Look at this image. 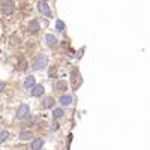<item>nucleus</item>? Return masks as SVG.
I'll use <instances>...</instances> for the list:
<instances>
[{
  "label": "nucleus",
  "mask_w": 150,
  "mask_h": 150,
  "mask_svg": "<svg viewBox=\"0 0 150 150\" xmlns=\"http://www.w3.org/2000/svg\"><path fill=\"white\" fill-rule=\"evenodd\" d=\"M47 63H48V57L44 56V54H39L33 62V69L35 71H41V69H44L47 66Z\"/></svg>",
  "instance_id": "obj_1"
},
{
  "label": "nucleus",
  "mask_w": 150,
  "mask_h": 150,
  "mask_svg": "<svg viewBox=\"0 0 150 150\" xmlns=\"http://www.w3.org/2000/svg\"><path fill=\"white\" fill-rule=\"evenodd\" d=\"M29 114H30V107L27 104H21L18 107V111H17V119L18 120H23V119L29 117Z\"/></svg>",
  "instance_id": "obj_2"
},
{
  "label": "nucleus",
  "mask_w": 150,
  "mask_h": 150,
  "mask_svg": "<svg viewBox=\"0 0 150 150\" xmlns=\"http://www.w3.org/2000/svg\"><path fill=\"white\" fill-rule=\"evenodd\" d=\"M38 9H39L45 17H51V9H50V6L47 5V2H42L41 0V2L38 3Z\"/></svg>",
  "instance_id": "obj_3"
},
{
  "label": "nucleus",
  "mask_w": 150,
  "mask_h": 150,
  "mask_svg": "<svg viewBox=\"0 0 150 150\" xmlns=\"http://www.w3.org/2000/svg\"><path fill=\"white\" fill-rule=\"evenodd\" d=\"M44 92H45V89H44V86H42V84H38V86H35L33 89H32V95H33L35 98L42 96V95H44Z\"/></svg>",
  "instance_id": "obj_4"
},
{
  "label": "nucleus",
  "mask_w": 150,
  "mask_h": 150,
  "mask_svg": "<svg viewBox=\"0 0 150 150\" xmlns=\"http://www.w3.org/2000/svg\"><path fill=\"white\" fill-rule=\"evenodd\" d=\"M35 86H36V78H35V77H32V75H30V77H27V78H26V81H24V87H26L27 90H29V89L32 90Z\"/></svg>",
  "instance_id": "obj_5"
},
{
  "label": "nucleus",
  "mask_w": 150,
  "mask_h": 150,
  "mask_svg": "<svg viewBox=\"0 0 150 150\" xmlns=\"http://www.w3.org/2000/svg\"><path fill=\"white\" fill-rule=\"evenodd\" d=\"M39 29H41V26H39V23H38L36 20H32L29 23V32L30 33H38V32H39Z\"/></svg>",
  "instance_id": "obj_6"
},
{
  "label": "nucleus",
  "mask_w": 150,
  "mask_h": 150,
  "mask_svg": "<svg viewBox=\"0 0 150 150\" xmlns=\"http://www.w3.org/2000/svg\"><path fill=\"white\" fill-rule=\"evenodd\" d=\"M2 12H3V14H6V15H11L12 12H14V3L9 2V3L3 5V6H2Z\"/></svg>",
  "instance_id": "obj_7"
},
{
  "label": "nucleus",
  "mask_w": 150,
  "mask_h": 150,
  "mask_svg": "<svg viewBox=\"0 0 150 150\" xmlns=\"http://www.w3.org/2000/svg\"><path fill=\"white\" fill-rule=\"evenodd\" d=\"M45 41H47V45H48V47H56V45H57V39H56L54 35H50V33H48V35L45 36Z\"/></svg>",
  "instance_id": "obj_8"
},
{
  "label": "nucleus",
  "mask_w": 150,
  "mask_h": 150,
  "mask_svg": "<svg viewBox=\"0 0 150 150\" xmlns=\"http://www.w3.org/2000/svg\"><path fill=\"white\" fill-rule=\"evenodd\" d=\"M71 102H72V96L71 95H63L60 98V105L62 107H68V105H71Z\"/></svg>",
  "instance_id": "obj_9"
},
{
  "label": "nucleus",
  "mask_w": 150,
  "mask_h": 150,
  "mask_svg": "<svg viewBox=\"0 0 150 150\" xmlns=\"http://www.w3.org/2000/svg\"><path fill=\"white\" fill-rule=\"evenodd\" d=\"M42 146H44V140L42 138H36L32 143V150H41Z\"/></svg>",
  "instance_id": "obj_10"
},
{
  "label": "nucleus",
  "mask_w": 150,
  "mask_h": 150,
  "mask_svg": "<svg viewBox=\"0 0 150 150\" xmlns=\"http://www.w3.org/2000/svg\"><path fill=\"white\" fill-rule=\"evenodd\" d=\"M63 114H65V112H63V110H62V108H56L54 111H53V119H62V117H63Z\"/></svg>",
  "instance_id": "obj_11"
},
{
  "label": "nucleus",
  "mask_w": 150,
  "mask_h": 150,
  "mask_svg": "<svg viewBox=\"0 0 150 150\" xmlns=\"http://www.w3.org/2000/svg\"><path fill=\"white\" fill-rule=\"evenodd\" d=\"M30 138H32V132H29V131H23L20 134V140H23V141H27Z\"/></svg>",
  "instance_id": "obj_12"
},
{
  "label": "nucleus",
  "mask_w": 150,
  "mask_h": 150,
  "mask_svg": "<svg viewBox=\"0 0 150 150\" xmlns=\"http://www.w3.org/2000/svg\"><path fill=\"white\" fill-rule=\"evenodd\" d=\"M56 30H59V32H63L65 30V23L62 21V20H57L56 21Z\"/></svg>",
  "instance_id": "obj_13"
},
{
  "label": "nucleus",
  "mask_w": 150,
  "mask_h": 150,
  "mask_svg": "<svg viewBox=\"0 0 150 150\" xmlns=\"http://www.w3.org/2000/svg\"><path fill=\"white\" fill-rule=\"evenodd\" d=\"M53 105H54L53 98H47V99H45V102H44V108H51Z\"/></svg>",
  "instance_id": "obj_14"
},
{
  "label": "nucleus",
  "mask_w": 150,
  "mask_h": 150,
  "mask_svg": "<svg viewBox=\"0 0 150 150\" xmlns=\"http://www.w3.org/2000/svg\"><path fill=\"white\" fill-rule=\"evenodd\" d=\"M8 137H9V134H8L6 131H2V132H0V144H3V143L8 140Z\"/></svg>",
  "instance_id": "obj_15"
},
{
  "label": "nucleus",
  "mask_w": 150,
  "mask_h": 150,
  "mask_svg": "<svg viewBox=\"0 0 150 150\" xmlns=\"http://www.w3.org/2000/svg\"><path fill=\"white\" fill-rule=\"evenodd\" d=\"M26 69H27V62L23 60L21 63H20V71H26Z\"/></svg>",
  "instance_id": "obj_16"
},
{
  "label": "nucleus",
  "mask_w": 150,
  "mask_h": 150,
  "mask_svg": "<svg viewBox=\"0 0 150 150\" xmlns=\"http://www.w3.org/2000/svg\"><path fill=\"white\" fill-rule=\"evenodd\" d=\"M5 87H6V83L5 81H0V92H3Z\"/></svg>",
  "instance_id": "obj_17"
},
{
  "label": "nucleus",
  "mask_w": 150,
  "mask_h": 150,
  "mask_svg": "<svg viewBox=\"0 0 150 150\" xmlns=\"http://www.w3.org/2000/svg\"><path fill=\"white\" fill-rule=\"evenodd\" d=\"M9 2H12V0H0V6H3V5H6Z\"/></svg>",
  "instance_id": "obj_18"
},
{
  "label": "nucleus",
  "mask_w": 150,
  "mask_h": 150,
  "mask_svg": "<svg viewBox=\"0 0 150 150\" xmlns=\"http://www.w3.org/2000/svg\"><path fill=\"white\" fill-rule=\"evenodd\" d=\"M51 129H53V131H57V129H59V125H57V123H54L53 126H51Z\"/></svg>",
  "instance_id": "obj_19"
}]
</instances>
